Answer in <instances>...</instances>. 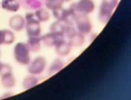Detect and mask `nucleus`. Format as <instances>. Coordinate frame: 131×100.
Returning <instances> with one entry per match:
<instances>
[{"mask_svg": "<svg viewBox=\"0 0 131 100\" xmlns=\"http://www.w3.org/2000/svg\"><path fill=\"white\" fill-rule=\"evenodd\" d=\"M13 54L16 61L19 64L28 65L30 63V51L26 43H17L14 48Z\"/></svg>", "mask_w": 131, "mask_h": 100, "instance_id": "nucleus-1", "label": "nucleus"}, {"mask_svg": "<svg viewBox=\"0 0 131 100\" xmlns=\"http://www.w3.org/2000/svg\"><path fill=\"white\" fill-rule=\"evenodd\" d=\"M26 29L28 37L39 36L41 32L40 22L36 18L33 13H28L25 17Z\"/></svg>", "mask_w": 131, "mask_h": 100, "instance_id": "nucleus-2", "label": "nucleus"}, {"mask_svg": "<svg viewBox=\"0 0 131 100\" xmlns=\"http://www.w3.org/2000/svg\"><path fill=\"white\" fill-rule=\"evenodd\" d=\"M118 3V0H102L99 14L101 22L105 23L109 20Z\"/></svg>", "mask_w": 131, "mask_h": 100, "instance_id": "nucleus-3", "label": "nucleus"}, {"mask_svg": "<svg viewBox=\"0 0 131 100\" xmlns=\"http://www.w3.org/2000/svg\"><path fill=\"white\" fill-rule=\"evenodd\" d=\"M28 71L31 75L36 76L42 73L46 66V60L43 56H38L28 65Z\"/></svg>", "mask_w": 131, "mask_h": 100, "instance_id": "nucleus-4", "label": "nucleus"}, {"mask_svg": "<svg viewBox=\"0 0 131 100\" xmlns=\"http://www.w3.org/2000/svg\"><path fill=\"white\" fill-rule=\"evenodd\" d=\"M79 32L83 35H87L92 29L91 22L87 15L80 14L74 18Z\"/></svg>", "mask_w": 131, "mask_h": 100, "instance_id": "nucleus-5", "label": "nucleus"}, {"mask_svg": "<svg viewBox=\"0 0 131 100\" xmlns=\"http://www.w3.org/2000/svg\"><path fill=\"white\" fill-rule=\"evenodd\" d=\"M64 35L63 33L50 32L41 38V40L44 44L47 47H50L56 46L62 41L64 40Z\"/></svg>", "mask_w": 131, "mask_h": 100, "instance_id": "nucleus-6", "label": "nucleus"}, {"mask_svg": "<svg viewBox=\"0 0 131 100\" xmlns=\"http://www.w3.org/2000/svg\"><path fill=\"white\" fill-rule=\"evenodd\" d=\"M76 10L78 14L88 15L93 12L95 9V4L93 0H79L74 3Z\"/></svg>", "mask_w": 131, "mask_h": 100, "instance_id": "nucleus-7", "label": "nucleus"}, {"mask_svg": "<svg viewBox=\"0 0 131 100\" xmlns=\"http://www.w3.org/2000/svg\"><path fill=\"white\" fill-rule=\"evenodd\" d=\"M10 28L16 32H20L24 29L26 26V20L21 15H16L11 17L9 20Z\"/></svg>", "mask_w": 131, "mask_h": 100, "instance_id": "nucleus-8", "label": "nucleus"}, {"mask_svg": "<svg viewBox=\"0 0 131 100\" xmlns=\"http://www.w3.org/2000/svg\"><path fill=\"white\" fill-rule=\"evenodd\" d=\"M15 40V36L9 29H0V45L12 44Z\"/></svg>", "mask_w": 131, "mask_h": 100, "instance_id": "nucleus-9", "label": "nucleus"}, {"mask_svg": "<svg viewBox=\"0 0 131 100\" xmlns=\"http://www.w3.org/2000/svg\"><path fill=\"white\" fill-rule=\"evenodd\" d=\"M1 81L3 87L6 89L12 88L16 84V79L12 74V71L1 74Z\"/></svg>", "mask_w": 131, "mask_h": 100, "instance_id": "nucleus-10", "label": "nucleus"}, {"mask_svg": "<svg viewBox=\"0 0 131 100\" xmlns=\"http://www.w3.org/2000/svg\"><path fill=\"white\" fill-rule=\"evenodd\" d=\"M1 6L8 12H16L19 10L20 3L19 0H3Z\"/></svg>", "mask_w": 131, "mask_h": 100, "instance_id": "nucleus-11", "label": "nucleus"}, {"mask_svg": "<svg viewBox=\"0 0 131 100\" xmlns=\"http://www.w3.org/2000/svg\"><path fill=\"white\" fill-rule=\"evenodd\" d=\"M41 38L39 36H34V37H28V39L27 42V45L30 51L32 53H37L39 51L41 47Z\"/></svg>", "mask_w": 131, "mask_h": 100, "instance_id": "nucleus-12", "label": "nucleus"}, {"mask_svg": "<svg viewBox=\"0 0 131 100\" xmlns=\"http://www.w3.org/2000/svg\"><path fill=\"white\" fill-rule=\"evenodd\" d=\"M53 16L58 21L66 22L68 21L69 17L71 16L68 9L61 7L53 10Z\"/></svg>", "mask_w": 131, "mask_h": 100, "instance_id": "nucleus-13", "label": "nucleus"}, {"mask_svg": "<svg viewBox=\"0 0 131 100\" xmlns=\"http://www.w3.org/2000/svg\"><path fill=\"white\" fill-rule=\"evenodd\" d=\"M85 42L84 37L83 34L80 32H74L71 37L69 38L70 45L75 47H79L84 44Z\"/></svg>", "mask_w": 131, "mask_h": 100, "instance_id": "nucleus-14", "label": "nucleus"}, {"mask_svg": "<svg viewBox=\"0 0 131 100\" xmlns=\"http://www.w3.org/2000/svg\"><path fill=\"white\" fill-rule=\"evenodd\" d=\"M71 45L69 43L63 40L56 46V52L58 55L61 56H67L70 53Z\"/></svg>", "mask_w": 131, "mask_h": 100, "instance_id": "nucleus-15", "label": "nucleus"}, {"mask_svg": "<svg viewBox=\"0 0 131 100\" xmlns=\"http://www.w3.org/2000/svg\"><path fill=\"white\" fill-rule=\"evenodd\" d=\"M25 8L32 10H37L41 8L42 0H19Z\"/></svg>", "mask_w": 131, "mask_h": 100, "instance_id": "nucleus-16", "label": "nucleus"}, {"mask_svg": "<svg viewBox=\"0 0 131 100\" xmlns=\"http://www.w3.org/2000/svg\"><path fill=\"white\" fill-rule=\"evenodd\" d=\"M38 79L34 75L27 76L23 81L22 86L25 89H30L34 87L38 83Z\"/></svg>", "mask_w": 131, "mask_h": 100, "instance_id": "nucleus-17", "label": "nucleus"}, {"mask_svg": "<svg viewBox=\"0 0 131 100\" xmlns=\"http://www.w3.org/2000/svg\"><path fill=\"white\" fill-rule=\"evenodd\" d=\"M68 21L61 22L57 21L51 24V26L50 27V29L51 32L63 33L64 35L65 29H66L67 22Z\"/></svg>", "mask_w": 131, "mask_h": 100, "instance_id": "nucleus-18", "label": "nucleus"}, {"mask_svg": "<svg viewBox=\"0 0 131 100\" xmlns=\"http://www.w3.org/2000/svg\"><path fill=\"white\" fill-rule=\"evenodd\" d=\"M34 14L36 18L40 22L47 21L50 19L49 12L45 9H38L34 13Z\"/></svg>", "mask_w": 131, "mask_h": 100, "instance_id": "nucleus-19", "label": "nucleus"}, {"mask_svg": "<svg viewBox=\"0 0 131 100\" xmlns=\"http://www.w3.org/2000/svg\"><path fill=\"white\" fill-rule=\"evenodd\" d=\"M64 67V63L59 59H56L51 63L50 67L49 68L50 74H54L58 72Z\"/></svg>", "mask_w": 131, "mask_h": 100, "instance_id": "nucleus-20", "label": "nucleus"}, {"mask_svg": "<svg viewBox=\"0 0 131 100\" xmlns=\"http://www.w3.org/2000/svg\"><path fill=\"white\" fill-rule=\"evenodd\" d=\"M64 3L62 0H45V5L49 9L54 10L62 7Z\"/></svg>", "mask_w": 131, "mask_h": 100, "instance_id": "nucleus-21", "label": "nucleus"}, {"mask_svg": "<svg viewBox=\"0 0 131 100\" xmlns=\"http://www.w3.org/2000/svg\"><path fill=\"white\" fill-rule=\"evenodd\" d=\"M3 63H1V62H0V70H1L2 69V67H3Z\"/></svg>", "mask_w": 131, "mask_h": 100, "instance_id": "nucleus-22", "label": "nucleus"}, {"mask_svg": "<svg viewBox=\"0 0 131 100\" xmlns=\"http://www.w3.org/2000/svg\"><path fill=\"white\" fill-rule=\"evenodd\" d=\"M62 1H63V2H64V3H67V2L70 1L71 0H62Z\"/></svg>", "mask_w": 131, "mask_h": 100, "instance_id": "nucleus-23", "label": "nucleus"}, {"mask_svg": "<svg viewBox=\"0 0 131 100\" xmlns=\"http://www.w3.org/2000/svg\"><path fill=\"white\" fill-rule=\"evenodd\" d=\"M0 55H1V51H0Z\"/></svg>", "mask_w": 131, "mask_h": 100, "instance_id": "nucleus-24", "label": "nucleus"}]
</instances>
